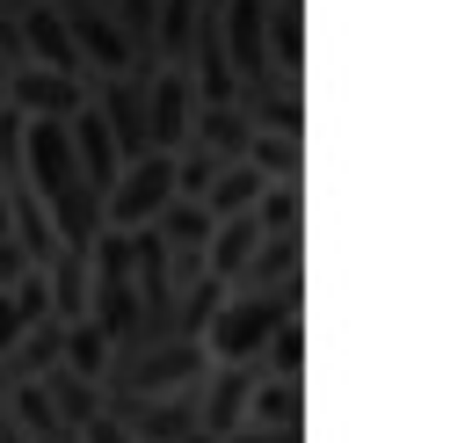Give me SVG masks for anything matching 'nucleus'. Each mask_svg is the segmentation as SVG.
Here are the masks:
<instances>
[{
  "mask_svg": "<svg viewBox=\"0 0 465 443\" xmlns=\"http://www.w3.org/2000/svg\"><path fill=\"white\" fill-rule=\"evenodd\" d=\"M291 305H298V283H283V290H232V298L218 305L203 349H211L218 363H254V356L276 341V327L291 320Z\"/></svg>",
  "mask_w": 465,
  "mask_h": 443,
  "instance_id": "nucleus-2",
  "label": "nucleus"
},
{
  "mask_svg": "<svg viewBox=\"0 0 465 443\" xmlns=\"http://www.w3.org/2000/svg\"><path fill=\"white\" fill-rule=\"evenodd\" d=\"M7 94H15V58L0 51V109H7Z\"/></svg>",
  "mask_w": 465,
  "mask_h": 443,
  "instance_id": "nucleus-32",
  "label": "nucleus"
},
{
  "mask_svg": "<svg viewBox=\"0 0 465 443\" xmlns=\"http://www.w3.org/2000/svg\"><path fill=\"white\" fill-rule=\"evenodd\" d=\"M174 443H218V436H203V428H189V436H174Z\"/></svg>",
  "mask_w": 465,
  "mask_h": 443,
  "instance_id": "nucleus-34",
  "label": "nucleus"
},
{
  "mask_svg": "<svg viewBox=\"0 0 465 443\" xmlns=\"http://www.w3.org/2000/svg\"><path fill=\"white\" fill-rule=\"evenodd\" d=\"M0 7H7V15H29V7H44V0H0Z\"/></svg>",
  "mask_w": 465,
  "mask_h": 443,
  "instance_id": "nucleus-33",
  "label": "nucleus"
},
{
  "mask_svg": "<svg viewBox=\"0 0 465 443\" xmlns=\"http://www.w3.org/2000/svg\"><path fill=\"white\" fill-rule=\"evenodd\" d=\"M167 203H174V153H145V160H131V167L116 174L102 218H109L116 232H145V225H160Z\"/></svg>",
  "mask_w": 465,
  "mask_h": 443,
  "instance_id": "nucleus-4",
  "label": "nucleus"
},
{
  "mask_svg": "<svg viewBox=\"0 0 465 443\" xmlns=\"http://www.w3.org/2000/svg\"><path fill=\"white\" fill-rule=\"evenodd\" d=\"M254 218H262V232H298V182H269Z\"/></svg>",
  "mask_w": 465,
  "mask_h": 443,
  "instance_id": "nucleus-26",
  "label": "nucleus"
},
{
  "mask_svg": "<svg viewBox=\"0 0 465 443\" xmlns=\"http://www.w3.org/2000/svg\"><path fill=\"white\" fill-rule=\"evenodd\" d=\"M80 443H138V436H131V428H124V421H116L109 407H102V414H94V421L80 428Z\"/></svg>",
  "mask_w": 465,
  "mask_h": 443,
  "instance_id": "nucleus-28",
  "label": "nucleus"
},
{
  "mask_svg": "<svg viewBox=\"0 0 465 443\" xmlns=\"http://www.w3.org/2000/svg\"><path fill=\"white\" fill-rule=\"evenodd\" d=\"M0 443H36V436H29V428H22V421H15L7 407H0Z\"/></svg>",
  "mask_w": 465,
  "mask_h": 443,
  "instance_id": "nucleus-30",
  "label": "nucleus"
},
{
  "mask_svg": "<svg viewBox=\"0 0 465 443\" xmlns=\"http://www.w3.org/2000/svg\"><path fill=\"white\" fill-rule=\"evenodd\" d=\"M262 196H269V174H262L254 160H225V174L211 182L203 203H211V218H240V211H254Z\"/></svg>",
  "mask_w": 465,
  "mask_h": 443,
  "instance_id": "nucleus-16",
  "label": "nucleus"
},
{
  "mask_svg": "<svg viewBox=\"0 0 465 443\" xmlns=\"http://www.w3.org/2000/svg\"><path fill=\"white\" fill-rule=\"evenodd\" d=\"M254 428H298V378H262V392H254Z\"/></svg>",
  "mask_w": 465,
  "mask_h": 443,
  "instance_id": "nucleus-22",
  "label": "nucleus"
},
{
  "mask_svg": "<svg viewBox=\"0 0 465 443\" xmlns=\"http://www.w3.org/2000/svg\"><path fill=\"white\" fill-rule=\"evenodd\" d=\"M174 254H203L211 247V232H218V218H211V203H196V196H174L167 211H160V225H153Z\"/></svg>",
  "mask_w": 465,
  "mask_h": 443,
  "instance_id": "nucleus-17",
  "label": "nucleus"
},
{
  "mask_svg": "<svg viewBox=\"0 0 465 443\" xmlns=\"http://www.w3.org/2000/svg\"><path fill=\"white\" fill-rule=\"evenodd\" d=\"M247 160H254L269 182H298V138H283V131H262Z\"/></svg>",
  "mask_w": 465,
  "mask_h": 443,
  "instance_id": "nucleus-24",
  "label": "nucleus"
},
{
  "mask_svg": "<svg viewBox=\"0 0 465 443\" xmlns=\"http://www.w3.org/2000/svg\"><path fill=\"white\" fill-rule=\"evenodd\" d=\"M44 392H51V407L65 414V428H73V436H80V428L109 407V399H102V385H94V378H80V370H65V363L44 378Z\"/></svg>",
  "mask_w": 465,
  "mask_h": 443,
  "instance_id": "nucleus-19",
  "label": "nucleus"
},
{
  "mask_svg": "<svg viewBox=\"0 0 465 443\" xmlns=\"http://www.w3.org/2000/svg\"><path fill=\"white\" fill-rule=\"evenodd\" d=\"M145 109H153V153H182V145L196 138V109H203L196 73H189V65H153Z\"/></svg>",
  "mask_w": 465,
  "mask_h": 443,
  "instance_id": "nucleus-5",
  "label": "nucleus"
},
{
  "mask_svg": "<svg viewBox=\"0 0 465 443\" xmlns=\"http://www.w3.org/2000/svg\"><path fill=\"white\" fill-rule=\"evenodd\" d=\"M51 305H58V320L73 327V320H87V305H94V261L87 254H58L51 261Z\"/></svg>",
  "mask_w": 465,
  "mask_h": 443,
  "instance_id": "nucleus-18",
  "label": "nucleus"
},
{
  "mask_svg": "<svg viewBox=\"0 0 465 443\" xmlns=\"http://www.w3.org/2000/svg\"><path fill=\"white\" fill-rule=\"evenodd\" d=\"M0 240H15V203H7V174H0Z\"/></svg>",
  "mask_w": 465,
  "mask_h": 443,
  "instance_id": "nucleus-31",
  "label": "nucleus"
},
{
  "mask_svg": "<svg viewBox=\"0 0 465 443\" xmlns=\"http://www.w3.org/2000/svg\"><path fill=\"white\" fill-rule=\"evenodd\" d=\"M269 7H276V0H225V7H218L240 87H269V80H276V58H269Z\"/></svg>",
  "mask_w": 465,
  "mask_h": 443,
  "instance_id": "nucleus-7",
  "label": "nucleus"
},
{
  "mask_svg": "<svg viewBox=\"0 0 465 443\" xmlns=\"http://www.w3.org/2000/svg\"><path fill=\"white\" fill-rule=\"evenodd\" d=\"M29 327H36V320L22 312V298H15V290H0V356H7V349H15Z\"/></svg>",
  "mask_w": 465,
  "mask_h": 443,
  "instance_id": "nucleus-27",
  "label": "nucleus"
},
{
  "mask_svg": "<svg viewBox=\"0 0 465 443\" xmlns=\"http://www.w3.org/2000/svg\"><path fill=\"white\" fill-rule=\"evenodd\" d=\"M145 80H153V73H124V80H102V94H94L102 123L116 131V153H124V167L153 153V109H145Z\"/></svg>",
  "mask_w": 465,
  "mask_h": 443,
  "instance_id": "nucleus-8",
  "label": "nucleus"
},
{
  "mask_svg": "<svg viewBox=\"0 0 465 443\" xmlns=\"http://www.w3.org/2000/svg\"><path fill=\"white\" fill-rule=\"evenodd\" d=\"M116 22H124V36H131L138 65L160 58V0H116Z\"/></svg>",
  "mask_w": 465,
  "mask_h": 443,
  "instance_id": "nucleus-23",
  "label": "nucleus"
},
{
  "mask_svg": "<svg viewBox=\"0 0 465 443\" xmlns=\"http://www.w3.org/2000/svg\"><path fill=\"white\" fill-rule=\"evenodd\" d=\"M65 443H80V436H65Z\"/></svg>",
  "mask_w": 465,
  "mask_h": 443,
  "instance_id": "nucleus-36",
  "label": "nucleus"
},
{
  "mask_svg": "<svg viewBox=\"0 0 465 443\" xmlns=\"http://www.w3.org/2000/svg\"><path fill=\"white\" fill-rule=\"evenodd\" d=\"M203 363H211V349L189 341V334H174V341L116 356L109 378H102V392H189V385H203Z\"/></svg>",
  "mask_w": 465,
  "mask_h": 443,
  "instance_id": "nucleus-3",
  "label": "nucleus"
},
{
  "mask_svg": "<svg viewBox=\"0 0 465 443\" xmlns=\"http://www.w3.org/2000/svg\"><path fill=\"white\" fill-rule=\"evenodd\" d=\"M22 51H29V65H51V73H80V80H87L80 44H73V22H65L58 0H44V7L22 15Z\"/></svg>",
  "mask_w": 465,
  "mask_h": 443,
  "instance_id": "nucleus-12",
  "label": "nucleus"
},
{
  "mask_svg": "<svg viewBox=\"0 0 465 443\" xmlns=\"http://www.w3.org/2000/svg\"><path fill=\"white\" fill-rule=\"evenodd\" d=\"M269 58H276L283 73H298V7H291V0L269 7Z\"/></svg>",
  "mask_w": 465,
  "mask_h": 443,
  "instance_id": "nucleus-25",
  "label": "nucleus"
},
{
  "mask_svg": "<svg viewBox=\"0 0 465 443\" xmlns=\"http://www.w3.org/2000/svg\"><path fill=\"white\" fill-rule=\"evenodd\" d=\"M58 7H65V22H73V44H80V65H87V73L124 80V73L138 65V51H131L116 7H102V0H58Z\"/></svg>",
  "mask_w": 465,
  "mask_h": 443,
  "instance_id": "nucleus-6",
  "label": "nucleus"
},
{
  "mask_svg": "<svg viewBox=\"0 0 465 443\" xmlns=\"http://www.w3.org/2000/svg\"><path fill=\"white\" fill-rule=\"evenodd\" d=\"M73 153H80L87 182H94V189H102V203H109V189H116V174H124V153H116V131L102 123V109H94V102L73 116Z\"/></svg>",
  "mask_w": 465,
  "mask_h": 443,
  "instance_id": "nucleus-13",
  "label": "nucleus"
},
{
  "mask_svg": "<svg viewBox=\"0 0 465 443\" xmlns=\"http://www.w3.org/2000/svg\"><path fill=\"white\" fill-rule=\"evenodd\" d=\"M58 363H65V320H36V327L0 356V399L22 392V385H36V378H51Z\"/></svg>",
  "mask_w": 465,
  "mask_h": 443,
  "instance_id": "nucleus-11",
  "label": "nucleus"
},
{
  "mask_svg": "<svg viewBox=\"0 0 465 443\" xmlns=\"http://www.w3.org/2000/svg\"><path fill=\"white\" fill-rule=\"evenodd\" d=\"M196 7H203V15H218V7H225V0H196Z\"/></svg>",
  "mask_w": 465,
  "mask_h": 443,
  "instance_id": "nucleus-35",
  "label": "nucleus"
},
{
  "mask_svg": "<svg viewBox=\"0 0 465 443\" xmlns=\"http://www.w3.org/2000/svg\"><path fill=\"white\" fill-rule=\"evenodd\" d=\"M254 392H262V363H225V370H211V385H203V436H232L247 414H254Z\"/></svg>",
  "mask_w": 465,
  "mask_h": 443,
  "instance_id": "nucleus-10",
  "label": "nucleus"
},
{
  "mask_svg": "<svg viewBox=\"0 0 465 443\" xmlns=\"http://www.w3.org/2000/svg\"><path fill=\"white\" fill-rule=\"evenodd\" d=\"M109 363H116V341H109L94 320H73V327H65V370H80V378H94V385H102V378H109Z\"/></svg>",
  "mask_w": 465,
  "mask_h": 443,
  "instance_id": "nucleus-20",
  "label": "nucleus"
},
{
  "mask_svg": "<svg viewBox=\"0 0 465 443\" xmlns=\"http://www.w3.org/2000/svg\"><path fill=\"white\" fill-rule=\"evenodd\" d=\"M262 218L254 211H240V218H218V232H211V247H203V269L211 276H225V283H240V269L262 254Z\"/></svg>",
  "mask_w": 465,
  "mask_h": 443,
  "instance_id": "nucleus-14",
  "label": "nucleus"
},
{
  "mask_svg": "<svg viewBox=\"0 0 465 443\" xmlns=\"http://www.w3.org/2000/svg\"><path fill=\"white\" fill-rule=\"evenodd\" d=\"M225 443H298V428H232Z\"/></svg>",
  "mask_w": 465,
  "mask_h": 443,
  "instance_id": "nucleus-29",
  "label": "nucleus"
},
{
  "mask_svg": "<svg viewBox=\"0 0 465 443\" xmlns=\"http://www.w3.org/2000/svg\"><path fill=\"white\" fill-rule=\"evenodd\" d=\"M254 138H262V131H254V116H247L240 102H203V109H196V145H211L218 160H247Z\"/></svg>",
  "mask_w": 465,
  "mask_h": 443,
  "instance_id": "nucleus-15",
  "label": "nucleus"
},
{
  "mask_svg": "<svg viewBox=\"0 0 465 443\" xmlns=\"http://www.w3.org/2000/svg\"><path fill=\"white\" fill-rule=\"evenodd\" d=\"M218 174H225V160H218L211 145H196V138H189V145L174 153V196H196V203H203Z\"/></svg>",
  "mask_w": 465,
  "mask_h": 443,
  "instance_id": "nucleus-21",
  "label": "nucleus"
},
{
  "mask_svg": "<svg viewBox=\"0 0 465 443\" xmlns=\"http://www.w3.org/2000/svg\"><path fill=\"white\" fill-rule=\"evenodd\" d=\"M29 182H36L58 240H65L73 254H87L109 218H102V189L87 182V167H80V153H73V123L29 116Z\"/></svg>",
  "mask_w": 465,
  "mask_h": 443,
  "instance_id": "nucleus-1",
  "label": "nucleus"
},
{
  "mask_svg": "<svg viewBox=\"0 0 465 443\" xmlns=\"http://www.w3.org/2000/svg\"><path fill=\"white\" fill-rule=\"evenodd\" d=\"M22 116H51V123H73L94 94L80 73H51V65H15V94H7Z\"/></svg>",
  "mask_w": 465,
  "mask_h": 443,
  "instance_id": "nucleus-9",
  "label": "nucleus"
}]
</instances>
